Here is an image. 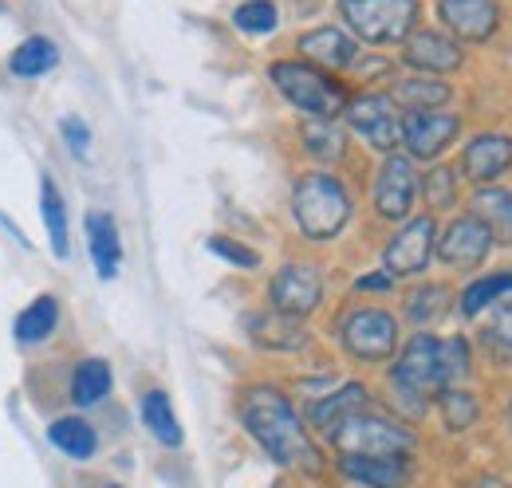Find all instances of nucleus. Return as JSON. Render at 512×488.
Here are the masks:
<instances>
[{"label":"nucleus","instance_id":"obj_1","mask_svg":"<svg viewBox=\"0 0 512 488\" xmlns=\"http://www.w3.org/2000/svg\"><path fill=\"white\" fill-rule=\"evenodd\" d=\"M241 426L280 469H292V473H304V477H320L323 473L320 445L312 441L308 422L296 414V406L284 390L249 386L241 394Z\"/></svg>","mask_w":512,"mask_h":488},{"label":"nucleus","instance_id":"obj_2","mask_svg":"<svg viewBox=\"0 0 512 488\" xmlns=\"http://www.w3.org/2000/svg\"><path fill=\"white\" fill-rule=\"evenodd\" d=\"M469 366H473V355H469L465 339H438L430 331H418L390 366V386H394L402 410H410V418H418L446 386H457L461 378H469Z\"/></svg>","mask_w":512,"mask_h":488},{"label":"nucleus","instance_id":"obj_3","mask_svg":"<svg viewBox=\"0 0 512 488\" xmlns=\"http://www.w3.org/2000/svg\"><path fill=\"white\" fill-rule=\"evenodd\" d=\"M351 193L327 170H312L292 185V217L308 241H335L351 221Z\"/></svg>","mask_w":512,"mask_h":488},{"label":"nucleus","instance_id":"obj_4","mask_svg":"<svg viewBox=\"0 0 512 488\" xmlns=\"http://www.w3.org/2000/svg\"><path fill=\"white\" fill-rule=\"evenodd\" d=\"M327 441L335 445L339 457H410L418 449L414 429L371 406L347 414L339 426L327 429Z\"/></svg>","mask_w":512,"mask_h":488},{"label":"nucleus","instance_id":"obj_5","mask_svg":"<svg viewBox=\"0 0 512 488\" xmlns=\"http://www.w3.org/2000/svg\"><path fill=\"white\" fill-rule=\"evenodd\" d=\"M268 79L300 115L316 122H335L347 107L343 83H335L327 71L304 60H276L268 67Z\"/></svg>","mask_w":512,"mask_h":488},{"label":"nucleus","instance_id":"obj_6","mask_svg":"<svg viewBox=\"0 0 512 488\" xmlns=\"http://www.w3.org/2000/svg\"><path fill=\"white\" fill-rule=\"evenodd\" d=\"M418 0H339L343 24L367 44H402L418 28Z\"/></svg>","mask_w":512,"mask_h":488},{"label":"nucleus","instance_id":"obj_7","mask_svg":"<svg viewBox=\"0 0 512 488\" xmlns=\"http://www.w3.org/2000/svg\"><path fill=\"white\" fill-rule=\"evenodd\" d=\"M339 343L359 363H386L398 351V319L386 307H355L339 319Z\"/></svg>","mask_w":512,"mask_h":488},{"label":"nucleus","instance_id":"obj_8","mask_svg":"<svg viewBox=\"0 0 512 488\" xmlns=\"http://www.w3.org/2000/svg\"><path fill=\"white\" fill-rule=\"evenodd\" d=\"M347 115V126L379 154H398L402 146V111L390 95H379V91H367V95H355L347 99L343 107Z\"/></svg>","mask_w":512,"mask_h":488},{"label":"nucleus","instance_id":"obj_9","mask_svg":"<svg viewBox=\"0 0 512 488\" xmlns=\"http://www.w3.org/2000/svg\"><path fill=\"white\" fill-rule=\"evenodd\" d=\"M434 244H438V221L426 217H406V225L386 241L383 248V272L398 276H422L434 260Z\"/></svg>","mask_w":512,"mask_h":488},{"label":"nucleus","instance_id":"obj_10","mask_svg":"<svg viewBox=\"0 0 512 488\" xmlns=\"http://www.w3.org/2000/svg\"><path fill=\"white\" fill-rule=\"evenodd\" d=\"M268 304L280 315H292V319H304L323 304V276L316 264H304V260H292L284 264L272 284H268Z\"/></svg>","mask_w":512,"mask_h":488},{"label":"nucleus","instance_id":"obj_11","mask_svg":"<svg viewBox=\"0 0 512 488\" xmlns=\"http://www.w3.org/2000/svg\"><path fill=\"white\" fill-rule=\"evenodd\" d=\"M461 134V119L453 111H410L402 115V146L410 162L442 158Z\"/></svg>","mask_w":512,"mask_h":488},{"label":"nucleus","instance_id":"obj_12","mask_svg":"<svg viewBox=\"0 0 512 488\" xmlns=\"http://www.w3.org/2000/svg\"><path fill=\"white\" fill-rule=\"evenodd\" d=\"M414 197H418V170L406 154H386V162L379 166V178L371 189V201H375V213L383 221H406L410 209H414Z\"/></svg>","mask_w":512,"mask_h":488},{"label":"nucleus","instance_id":"obj_13","mask_svg":"<svg viewBox=\"0 0 512 488\" xmlns=\"http://www.w3.org/2000/svg\"><path fill=\"white\" fill-rule=\"evenodd\" d=\"M493 233H489V225L481 221V217H473V213H461V217H453L446 229L438 233V244H434V252H438V260L449 264V268H477V264H485V256L493 252Z\"/></svg>","mask_w":512,"mask_h":488},{"label":"nucleus","instance_id":"obj_14","mask_svg":"<svg viewBox=\"0 0 512 488\" xmlns=\"http://www.w3.org/2000/svg\"><path fill=\"white\" fill-rule=\"evenodd\" d=\"M512 170V134L501 130H485L473 134L461 150V178L473 182L477 189L485 185H501V178Z\"/></svg>","mask_w":512,"mask_h":488},{"label":"nucleus","instance_id":"obj_15","mask_svg":"<svg viewBox=\"0 0 512 488\" xmlns=\"http://www.w3.org/2000/svg\"><path fill=\"white\" fill-rule=\"evenodd\" d=\"M438 16L457 44H485L501 28V0H442Z\"/></svg>","mask_w":512,"mask_h":488},{"label":"nucleus","instance_id":"obj_16","mask_svg":"<svg viewBox=\"0 0 512 488\" xmlns=\"http://www.w3.org/2000/svg\"><path fill=\"white\" fill-rule=\"evenodd\" d=\"M402 60L406 67L422 71V75H449L465 63V48L446 36V32H434V28H414L406 40H402Z\"/></svg>","mask_w":512,"mask_h":488},{"label":"nucleus","instance_id":"obj_17","mask_svg":"<svg viewBox=\"0 0 512 488\" xmlns=\"http://www.w3.org/2000/svg\"><path fill=\"white\" fill-rule=\"evenodd\" d=\"M296 48H300L304 63H312V67H320V71H343V67H351V63L359 60L355 36L343 32V28H331V24L304 32Z\"/></svg>","mask_w":512,"mask_h":488},{"label":"nucleus","instance_id":"obj_18","mask_svg":"<svg viewBox=\"0 0 512 488\" xmlns=\"http://www.w3.org/2000/svg\"><path fill=\"white\" fill-rule=\"evenodd\" d=\"M83 229H87V252L95 260L99 280H115L119 276V264H123V241H119L115 217L103 213V209H95V213H87Z\"/></svg>","mask_w":512,"mask_h":488},{"label":"nucleus","instance_id":"obj_19","mask_svg":"<svg viewBox=\"0 0 512 488\" xmlns=\"http://www.w3.org/2000/svg\"><path fill=\"white\" fill-rule=\"evenodd\" d=\"M339 473L363 488H406L410 457H339Z\"/></svg>","mask_w":512,"mask_h":488},{"label":"nucleus","instance_id":"obj_20","mask_svg":"<svg viewBox=\"0 0 512 488\" xmlns=\"http://www.w3.org/2000/svg\"><path fill=\"white\" fill-rule=\"evenodd\" d=\"M249 335L253 343L268 347V351H300L308 347V331L300 319L292 315H280V311H260L249 319Z\"/></svg>","mask_w":512,"mask_h":488},{"label":"nucleus","instance_id":"obj_21","mask_svg":"<svg viewBox=\"0 0 512 488\" xmlns=\"http://www.w3.org/2000/svg\"><path fill=\"white\" fill-rule=\"evenodd\" d=\"M367 402H371L367 386H363V382H347V386H339L335 394H323L320 402H312V410H308V422L327 433L331 426H339L347 414L363 410Z\"/></svg>","mask_w":512,"mask_h":488},{"label":"nucleus","instance_id":"obj_22","mask_svg":"<svg viewBox=\"0 0 512 488\" xmlns=\"http://www.w3.org/2000/svg\"><path fill=\"white\" fill-rule=\"evenodd\" d=\"M138 414H142V426L150 429L154 441H162L166 449L182 445V422H178L174 402L166 398V390H146L142 402H138Z\"/></svg>","mask_w":512,"mask_h":488},{"label":"nucleus","instance_id":"obj_23","mask_svg":"<svg viewBox=\"0 0 512 488\" xmlns=\"http://www.w3.org/2000/svg\"><path fill=\"white\" fill-rule=\"evenodd\" d=\"M48 441L71 457V461H91L95 453H99V433L95 426L87 422V418H79V414H71V418H56L52 426H48Z\"/></svg>","mask_w":512,"mask_h":488},{"label":"nucleus","instance_id":"obj_24","mask_svg":"<svg viewBox=\"0 0 512 488\" xmlns=\"http://www.w3.org/2000/svg\"><path fill=\"white\" fill-rule=\"evenodd\" d=\"M40 217H44V229H48V244L52 252L67 260L71 256V225H67V205L60 185L52 182L48 174L40 178Z\"/></svg>","mask_w":512,"mask_h":488},{"label":"nucleus","instance_id":"obj_25","mask_svg":"<svg viewBox=\"0 0 512 488\" xmlns=\"http://www.w3.org/2000/svg\"><path fill=\"white\" fill-rule=\"evenodd\" d=\"M56 323H60V300L56 296H36L32 304L16 315L12 335H16V343L32 347V343H44L56 331Z\"/></svg>","mask_w":512,"mask_h":488},{"label":"nucleus","instance_id":"obj_26","mask_svg":"<svg viewBox=\"0 0 512 488\" xmlns=\"http://www.w3.org/2000/svg\"><path fill=\"white\" fill-rule=\"evenodd\" d=\"M473 217H481L493 233V241H512V189H501V185H485L477 189L473 197Z\"/></svg>","mask_w":512,"mask_h":488},{"label":"nucleus","instance_id":"obj_27","mask_svg":"<svg viewBox=\"0 0 512 488\" xmlns=\"http://www.w3.org/2000/svg\"><path fill=\"white\" fill-rule=\"evenodd\" d=\"M449 83L442 79H426V75H414V79H398L394 83V91H390V99L398 103V107H406V111H442L449 103Z\"/></svg>","mask_w":512,"mask_h":488},{"label":"nucleus","instance_id":"obj_28","mask_svg":"<svg viewBox=\"0 0 512 488\" xmlns=\"http://www.w3.org/2000/svg\"><path fill=\"white\" fill-rule=\"evenodd\" d=\"M60 63V48L48 36H28L12 56H8V71L16 79H40Z\"/></svg>","mask_w":512,"mask_h":488},{"label":"nucleus","instance_id":"obj_29","mask_svg":"<svg viewBox=\"0 0 512 488\" xmlns=\"http://www.w3.org/2000/svg\"><path fill=\"white\" fill-rule=\"evenodd\" d=\"M111 366L103 363V359H83V363L75 366V374H71V402L75 406H99L107 394H111Z\"/></svg>","mask_w":512,"mask_h":488},{"label":"nucleus","instance_id":"obj_30","mask_svg":"<svg viewBox=\"0 0 512 488\" xmlns=\"http://www.w3.org/2000/svg\"><path fill=\"white\" fill-rule=\"evenodd\" d=\"M505 296H512V272H493V276L473 280V284L461 292L457 311H461L465 319H477V315H485L493 304H501Z\"/></svg>","mask_w":512,"mask_h":488},{"label":"nucleus","instance_id":"obj_31","mask_svg":"<svg viewBox=\"0 0 512 488\" xmlns=\"http://www.w3.org/2000/svg\"><path fill=\"white\" fill-rule=\"evenodd\" d=\"M434 406H438L442 426H446L449 433H465V429L477 426V418H481V402H477V394L465 390V386H446V390L434 398Z\"/></svg>","mask_w":512,"mask_h":488},{"label":"nucleus","instance_id":"obj_32","mask_svg":"<svg viewBox=\"0 0 512 488\" xmlns=\"http://www.w3.org/2000/svg\"><path fill=\"white\" fill-rule=\"evenodd\" d=\"M489 323L481 331V343L485 351L497 359V366H512V296H505L501 304L489 307Z\"/></svg>","mask_w":512,"mask_h":488},{"label":"nucleus","instance_id":"obj_33","mask_svg":"<svg viewBox=\"0 0 512 488\" xmlns=\"http://www.w3.org/2000/svg\"><path fill=\"white\" fill-rule=\"evenodd\" d=\"M449 300H453V292H449L446 284H426V288H418V292L406 300V315H410V323L430 327V323H438L449 307H453Z\"/></svg>","mask_w":512,"mask_h":488},{"label":"nucleus","instance_id":"obj_34","mask_svg":"<svg viewBox=\"0 0 512 488\" xmlns=\"http://www.w3.org/2000/svg\"><path fill=\"white\" fill-rule=\"evenodd\" d=\"M304 150H308L312 158H320V162H339L343 150H347V138L339 134L335 122L308 119V126H304Z\"/></svg>","mask_w":512,"mask_h":488},{"label":"nucleus","instance_id":"obj_35","mask_svg":"<svg viewBox=\"0 0 512 488\" xmlns=\"http://www.w3.org/2000/svg\"><path fill=\"white\" fill-rule=\"evenodd\" d=\"M418 189H422V197H426L430 209H453L457 205V170L434 166V170L422 174Z\"/></svg>","mask_w":512,"mask_h":488},{"label":"nucleus","instance_id":"obj_36","mask_svg":"<svg viewBox=\"0 0 512 488\" xmlns=\"http://www.w3.org/2000/svg\"><path fill=\"white\" fill-rule=\"evenodd\" d=\"M233 24H237L241 32H249V36H268V32H276L280 12H276L272 0H245V4L233 12Z\"/></svg>","mask_w":512,"mask_h":488},{"label":"nucleus","instance_id":"obj_37","mask_svg":"<svg viewBox=\"0 0 512 488\" xmlns=\"http://www.w3.org/2000/svg\"><path fill=\"white\" fill-rule=\"evenodd\" d=\"M205 248H209L213 256H221L225 264H233V268H245V272L260 268V252H256V248H249V244L233 241V237H209V241H205Z\"/></svg>","mask_w":512,"mask_h":488},{"label":"nucleus","instance_id":"obj_38","mask_svg":"<svg viewBox=\"0 0 512 488\" xmlns=\"http://www.w3.org/2000/svg\"><path fill=\"white\" fill-rule=\"evenodd\" d=\"M60 130H64L67 150H71L75 158H87V154H91V126L79 119V115H67V119L60 122Z\"/></svg>","mask_w":512,"mask_h":488},{"label":"nucleus","instance_id":"obj_39","mask_svg":"<svg viewBox=\"0 0 512 488\" xmlns=\"http://www.w3.org/2000/svg\"><path fill=\"white\" fill-rule=\"evenodd\" d=\"M394 288V276L390 272H367L355 280V292H390Z\"/></svg>","mask_w":512,"mask_h":488},{"label":"nucleus","instance_id":"obj_40","mask_svg":"<svg viewBox=\"0 0 512 488\" xmlns=\"http://www.w3.org/2000/svg\"><path fill=\"white\" fill-rule=\"evenodd\" d=\"M465 488H509V481H501V477H481V481H473V485Z\"/></svg>","mask_w":512,"mask_h":488},{"label":"nucleus","instance_id":"obj_41","mask_svg":"<svg viewBox=\"0 0 512 488\" xmlns=\"http://www.w3.org/2000/svg\"><path fill=\"white\" fill-rule=\"evenodd\" d=\"M107 488H123V485H107Z\"/></svg>","mask_w":512,"mask_h":488},{"label":"nucleus","instance_id":"obj_42","mask_svg":"<svg viewBox=\"0 0 512 488\" xmlns=\"http://www.w3.org/2000/svg\"><path fill=\"white\" fill-rule=\"evenodd\" d=\"M509 422H512V406H509Z\"/></svg>","mask_w":512,"mask_h":488}]
</instances>
